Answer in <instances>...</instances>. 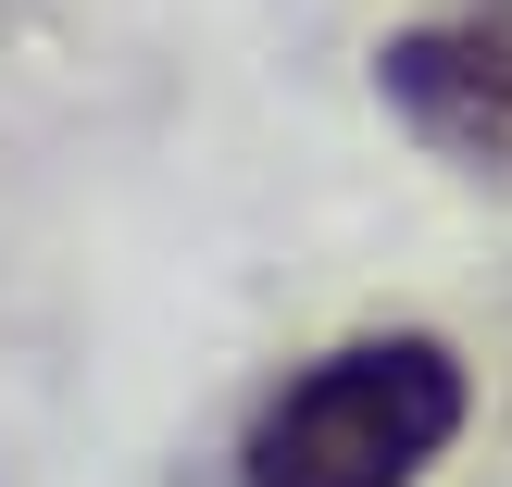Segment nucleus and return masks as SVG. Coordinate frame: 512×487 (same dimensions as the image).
I'll use <instances>...</instances> for the list:
<instances>
[{
  "label": "nucleus",
  "instance_id": "obj_1",
  "mask_svg": "<svg viewBox=\"0 0 512 487\" xmlns=\"http://www.w3.org/2000/svg\"><path fill=\"white\" fill-rule=\"evenodd\" d=\"M463 438V363L438 338H350L250 413V487H413Z\"/></svg>",
  "mask_w": 512,
  "mask_h": 487
},
{
  "label": "nucleus",
  "instance_id": "obj_2",
  "mask_svg": "<svg viewBox=\"0 0 512 487\" xmlns=\"http://www.w3.org/2000/svg\"><path fill=\"white\" fill-rule=\"evenodd\" d=\"M375 88L438 163L512 188V25H488V13L475 25H400L375 50Z\"/></svg>",
  "mask_w": 512,
  "mask_h": 487
}]
</instances>
